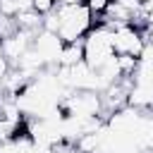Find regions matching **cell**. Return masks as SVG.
I'll return each instance as SVG.
<instances>
[{"mask_svg":"<svg viewBox=\"0 0 153 153\" xmlns=\"http://www.w3.org/2000/svg\"><path fill=\"white\" fill-rule=\"evenodd\" d=\"M55 14L60 19L57 36L62 38V43L84 41V36L93 26V14L88 12V7L84 2H76V5H55Z\"/></svg>","mask_w":153,"mask_h":153,"instance_id":"1","label":"cell"},{"mask_svg":"<svg viewBox=\"0 0 153 153\" xmlns=\"http://www.w3.org/2000/svg\"><path fill=\"white\" fill-rule=\"evenodd\" d=\"M81 45H84V62L88 67L98 69L100 65H105L115 55V48H112V29L108 24L91 26V31L84 36Z\"/></svg>","mask_w":153,"mask_h":153,"instance_id":"2","label":"cell"},{"mask_svg":"<svg viewBox=\"0 0 153 153\" xmlns=\"http://www.w3.org/2000/svg\"><path fill=\"white\" fill-rule=\"evenodd\" d=\"M57 108L62 117H96L103 115V98L98 91H67Z\"/></svg>","mask_w":153,"mask_h":153,"instance_id":"3","label":"cell"},{"mask_svg":"<svg viewBox=\"0 0 153 153\" xmlns=\"http://www.w3.org/2000/svg\"><path fill=\"white\" fill-rule=\"evenodd\" d=\"M146 45V33L143 29L134 26V24H120L112 29V48L115 55H131L139 57L141 50Z\"/></svg>","mask_w":153,"mask_h":153,"instance_id":"4","label":"cell"},{"mask_svg":"<svg viewBox=\"0 0 153 153\" xmlns=\"http://www.w3.org/2000/svg\"><path fill=\"white\" fill-rule=\"evenodd\" d=\"M62 38L53 31H45L41 29L36 36H33V43L31 48L41 55V60L45 62V67H57V60H60V50H62Z\"/></svg>","mask_w":153,"mask_h":153,"instance_id":"5","label":"cell"},{"mask_svg":"<svg viewBox=\"0 0 153 153\" xmlns=\"http://www.w3.org/2000/svg\"><path fill=\"white\" fill-rule=\"evenodd\" d=\"M33 36L36 33H31V31H24V29H17L14 33H10L7 38H2L0 41V50H2V57L10 62V65H14L29 48H31V43H33Z\"/></svg>","mask_w":153,"mask_h":153,"instance_id":"6","label":"cell"},{"mask_svg":"<svg viewBox=\"0 0 153 153\" xmlns=\"http://www.w3.org/2000/svg\"><path fill=\"white\" fill-rule=\"evenodd\" d=\"M127 105L134 108V110H139V112L153 110V84L131 81V86L127 91Z\"/></svg>","mask_w":153,"mask_h":153,"instance_id":"7","label":"cell"},{"mask_svg":"<svg viewBox=\"0 0 153 153\" xmlns=\"http://www.w3.org/2000/svg\"><path fill=\"white\" fill-rule=\"evenodd\" d=\"M14 24L17 29H24V31H31V33H38L43 29V14L36 12L33 7H26V10H19L14 14Z\"/></svg>","mask_w":153,"mask_h":153,"instance_id":"8","label":"cell"},{"mask_svg":"<svg viewBox=\"0 0 153 153\" xmlns=\"http://www.w3.org/2000/svg\"><path fill=\"white\" fill-rule=\"evenodd\" d=\"M81 60H84V45H81V41H74V43H65V45H62L57 65L72 67V65H76V62H81Z\"/></svg>","mask_w":153,"mask_h":153,"instance_id":"9","label":"cell"},{"mask_svg":"<svg viewBox=\"0 0 153 153\" xmlns=\"http://www.w3.org/2000/svg\"><path fill=\"white\" fill-rule=\"evenodd\" d=\"M17 31V24H14V17H7V14H0V41L7 38L10 33Z\"/></svg>","mask_w":153,"mask_h":153,"instance_id":"10","label":"cell"},{"mask_svg":"<svg viewBox=\"0 0 153 153\" xmlns=\"http://www.w3.org/2000/svg\"><path fill=\"white\" fill-rule=\"evenodd\" d=\"M84 5L88 7V12L93 14V17H100L105 10H108V5H110V0H84Z\"/></svg>","mask_w":153,"mask_h":153,"instance_id":"11","label":"cell"},{"mask_svg":"<svg viewBox=\"0 0 153 153\" xmlns=\"http://www.w3.org/2000/svg\"><path fill=\"white\" fill-rule=\"evenodd\" d=\"M55 5H57V0H31V7L41 14H48L50 10H55Z\"/></svg>","mask_w":153,"mask_h":153,"instance_id":"12","label":"cell"},{"mask_svg":"<svg viewBox=\"0 0 153 153\" xmlns=\"http://www.w3.org/2000/svg\"><path fill=\"white\" fill-rule=\"evenodd\" d=\"M10 67H12V65H10V62H7V60H5L2 55H0V84H2V79H5V74L10 72Z\"/></svg>","mask_w":153,"mask_h":153,"instance_id":"13","label":"cell"},{"mask_svg":"<svg viewBox=\"0 0 153 153\" xmlns=\"http://www.w3.org/2000/svg\"><path fill=\"white\" fill-rule=\"evenodd\" d=\"M139 2H143V10H146V17H148V12H151V7H153V0H139Z\"/></svg>","mask_w":153,"mask_h":153,"instance_id":"14","label":"cell"},{"mask_svg":"<svg viewBox=\"0 0 153 153\" xmlns=\"http://www.w3.org/2000/svg\"><path fill=\"white\" fill-rule=\"evenodd\" d=\"M76 2H84V0H57V5H76Z\"/></svg>","mask_w":153,"mask_h":153,"instance_id":"15","label":"cell"}]
</instances>
